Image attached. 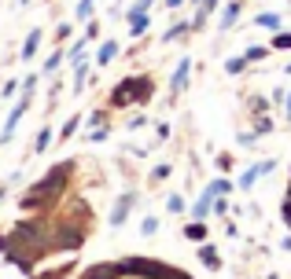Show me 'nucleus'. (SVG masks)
I'll return each mask as SVG.
<instances>
[{"label":"nucleus","mask_w":291,"mask_h":279,"mask_svg":"<svg viewBox=\"0 0 291 279\" xmlns=\"http://www.w3.org/2000/svg\"><path fill=\"white\" fill-rule=\"evenodd\" d=\"M243 66H247V59H228V66H225V70H228V74H240Z\"/></svg>","instance_id":"6e6552de"},{"label":"nucleus","mask_w":291,"mask_h":279,"mask_svg":"<svg viewBox=\"0 0 291 279\" xmlns=\"http://www.w3.org/2000/svg\"><path fill=\"white\" fill-rule=\"evenodd\" d=\"M151 8V0H136V4H133V11H148Z\"/></svg>","instance_id":"2eb2a0df"},{"label":"nucleus","mask_w":291,"mask_h":279,"mask_svg":"<svg viewBox=\"0 0 291 279\" xmlns=\"http://www.w3.org/2000/svg\"><path fill=\"white\" fill-rule=\"evenodd\" d=\"M287 118H291V96H287Z\"/></svg>","instance_id":"f3484780"},{"label":"nucleus","mask_w":291,"mask_h":279,"mask_svg":"<svg viewBox=\"0 0 291 279\" xmlns=\"http://www.w3.org/2000/svg\"><path fill=\"white\" fill-rule=\"evenodd\" d=\"M22 111H26V99L15 107L11 111V118H8V125H4V132H0V144H4V140H11V132H15V125H19V118H22Z\"/></svg>","instance_id":"f03ea898"},{"label":"nucleus","mask_w":291,"mask_h":279,"mask_svg":"<svg viewBox=\"0 0 291 279\" xmlns=\"http://www.w3.org/2000/svg\"><path fill=\"white\" fill-rule=\"evenodd\" d=\"M114 52H118V44H114V41H111V44H103V48H100V66H103V63H111Z\"/></svg>","instance_id":"423d86ee"},{"label":"nucleus","mask_w":291,"mask_h":279,"mask_svg":"<svg viewBox=\"0 0 291 279\" xmlns=\"http://www.w3.org/2000/svg\"><path fill=\"white\" fill-rule=\"evenodd\" d=\"M254 22H258V26H266V29H277V26H280V19H277V15H258Z\"/></svg>","instance_id":"0eeeda50"},{"label":"nucleus","mask_w":291,"mask_h":279,"mask_svg":"<svg viewBox=\"0 0 291 279\" xmlns=\"http://www.w3.org/2000/svg\"><path fill=\"white\" fill-rule=\"evenodd\" d=\"M188 59H181V66H177V74H173V88H185V81H188Z\"/></svg>","instance_id":"7ed1b4c3"},{"label":"nucleus","mask_w":291,"mask_h":279,"mask_svg":"<svg viewBox=\"0 0 291 279\" xmlns=\"http://www.w3.org/2000/svg\"><path fill=\"white\" fill-rule=\"evenodd\" d=\"M236 15H240V4H228V8H225V15H221V26L228 29V26L236 22Z\"/></svg>","instance_id":"39448f33"},{"label":"nucleus","mask_w":291,"mask_h":279,"mask_svg":"<svg viewBox=\"0 0 291 279\" xmlns=\"http://www.w3.org/2000/svg\"><path fill=\"white\" fill-rule=\"evenodd\" d=\"M214 8H218V0H203V15H207V11H214ZM203 15H199V19H203Z\"/></svg>","instance_id":"4468645a"},{"label":"nucleus","mask_w":291,"mask_h":279,"mask_svg":"<svg viewBox=\"0 0 291 279\" xmlns=\"http://www.w3.org/2000/svg\"><path fill=\"white\" fill-rule=\"evenodd\" d=\"M37 41H41V29H34V33L26 37V48H22V55H26V59H30V55L37 52Z\"/></svg>","instance_id":"20e7f679"},{"label":"nucleus","mask_w":291,"mask_h":279,"mask_svg":"<svg viewBox=\"0 0 291 279\" xmlns=\"http://www.w3.org/2000/svg\"><path fill=\"white\" fill-rule=\"evenodd\" d=\"M269 169H273V162H262V165H254V169H247V173L240 177V188H251V184H254L258 177H262V173H269Z\"/></svg>","instance_id":"f257e3e1"},{"label":"nucleus","mask_w":291,"mask_h":279,"mask_svg":"<svg viewBox=\"0 0 291 279\" xmlns=\"http://www.w3.org/2000/svg\"><path fill=\"white\" fill-rule=\"evenodd\" d=\"M273 44H277V48H291V33H277V41H273Z\"/></svg>","instance_id":"f8f14e48"},{"label":"nucleus","mask_w":291,"mask_h":279,"mask_svg":"<svg viewBox=\"0 0 291 279\" xmlns=\"http://www.w3.org/2000/svg\"><path fill=\"white\" fill-rule=\"evenodd\" d=\"M185 29H188V26H185V22H181V26H173V29H170V33H166V41H177V37H181V33H185Z\"/></svg>","instance_id":"ddd939ff"},{"label":"nucleus","mask_w":291,"mask_h":279,"mask_svg":"<svg viewBox=\"0 0 291 279\" xmlns=\"http://www.w3.org/2000/svg\"><path fill=\"white\" fill-rule=\"evenodd\" d=\"M177 4H181V0H166V8H177Z\"/></svg>","instance_id":"dca6fc26"},{"label":"nucleus","mask_w":291,"mask_h":279,"mask_svg":"<svg viewBox=\"0 0 291 279\" xmlns=\"http://www.w3.org/2000/svg\"><path fill=\"white\" fill-rule=\"evenodd\" d=\"M287 74H291V66H287Z\"/></svg>","instance_id":"a211bd4d"},{"label":"nucleus","mask_w":291,"mask_h":279,"mask_svg":"<svg viewBox=\"0 0 291 279\" xmlns=\"http://www.w3.org/2000/svg\"><path fill=\"white\" fill-rule=\"evenodd\" d=\"M85 74H89V66L81 63V66H78V77H74V88H81V85H85Z\"/></svg>","instance_id":"9b49d317"},{"label":"nucleus","mask_w":291,"mask_h":279,"mask_svg":"<svg viewBox=\"0 0 291 279\" xmlns=\"http://www.w3.org/2000/svg\"><path fill=\"white\" fill-rule=\"evenodd\" d=\"M89 15H93V0H81L78 4V19H89Z\"/></svg>","instance_id":"1a4fd4ad"},{"label":"nucleus","mask_w":291,"mask_h":279,"mask_svg":"<svg viewBox=\"0 0 291 279\" xmlns=\"http://www.w3.org/2000/svg\"><path fill=\"white\" fill-rule=\"evenodd\" d=\"M210 188H214V195H225L228 188H232V184H228V180H214V184H210Z\"/></svg>","instance_id":"9d476101"}]
</instances>
